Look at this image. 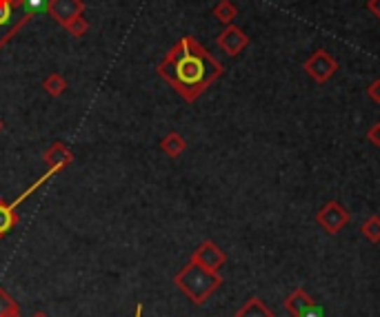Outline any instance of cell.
<instances>
[{
  "label": "cell",
  "instance_id": "cell-1",
  "mask_svg": "<svg viewBox=\"0 0 380 317\" xmlns=\"http://www.w3.org/2000/svg\"><path fill=\"white\" fill-rule=\"evenodd\" d=\"M222 71L225 67L191 36L180 38L156 67V73L185 102L198 100L222 76Z\"/></svg>",
  "mask_w": 380,
  "mask_h": 317
},
{
  "label": "cell",
  "instance_id": "cell-2",
  "mask_svg": "<svg viewBox=\"0 0 380 317\" xmlns=\"http://www.w3.org/2000/svg\"><path fill=\"white\" fill-rule=\"evenodd\" d=\"M174 284L178 286V290H182V293L187 295L189 302H194L196 307H203V304L220 288L222 277L218 271H209V269L201 267V264L189 260L187 267H182L174 275Z\"/></svg>",
  "mask_w": 380,
  "mask_h": 317
},
{
  "label": "cell",
  "instance_id": "cell-3",
  "mask_svg": "<svg viewBox=\"0 0 380 317\" xmlns=\"http://www.w3.org/2000/svg\"><path fill=\"white\" fill-rule=\"evenodd\" d=\"M25 0H0V49L32 20L34 11H20Z\"/></svg>",
  "mask_w": 380,
  "mask_h": 317
},
{
  "label": "cell",
  "instance_id": "cell-4",
  "mask_svg": "<svg viewBox=\"0 0 380 317\" xmlns=\"http://www.w3.org/2000/svg\"><path fill=\"white\" fill-rule=\"evenodd\" d=\"M303 69H305V73H307L316 85H325V83H330L332 78L336 76V71H338V60L330 54V51L316 49V51H313V54L305 60Z\"/></svg>",
  "mask_w": 380,
  "mask_h": 317
},
{
  "label": "cell",
  "instance_id": "cell-5",
  "mask_svg": "<svg viewBox=\"0 0 380 317\" xmlns=\"http://www.w3.org/2000/svg\"><path fill=\"white\" fill-rule=\"evenodd\" d=\"M316 222H318V227L325 233L338 235L349 224V211L343 204H340L338 200H332V202H327L316 213Z\"/></svg>",
  "mask_w": 380,
  "mask_h": 317
},
{
  "label": "cell",
  "instance_id": "cell-6",
  "mask_svg": "<svg viewBox=\"0 0 380 317\" xmlns=\"http://www.w3.org/2000/svg\"><path fill=\"white\" fill-rule=\"evenodd\" d=\"M191 262L201 264V267H205L209 271H220L222 264L227 262V255L216 242L205 240V242H201L198 246H196V251L191 253Z\"/></svg>",
  "mask_w": 380,
  "mask_h": 317
},
{
  "label": "cell",
  "instance_id": "cell-7",
  "mask_svg": "<svg viewBox=\"0 0 380 317\" xmlns=\"http://www.w3.org/2000/svg\"><path fill=\"white\" fill-rule=\"evenodd\" d=\"M47 11H49V16L60 24V27H67L74 18L83 16L85 3L83 0H49Z\"/></svg>",
  "mask_w": 380,
  "mask_h": 317
},
{
  "label": "cell",
  "instance_id": "cell-8",
  "mask_svg": "<svg viewBox=\"0 0 380 317\" xmlns=\"http://www.w3.org/2000/svg\"><path fill=\"white\" fill-rule=\"evenodd\" d=\"M216 43L227 56L233 58V56H238L240 51H245L249 47V36L240 27H236V24H227V27L218 34Z\"/></svg>",
  "mask_w": 380,
  "mask_h": 317
},
{
  "label": "cell",
  "instance_id": "cell-9",
  "mask_svg": "<svg viewBox=\"0 0 380 317\" xmlns=\"http://www.w3.org/2000/svg\"><path fill=\"white\" fill-rule=\"evenodd\" d=\"M43 162L47 164V169L60 174L62 169H67L74 162V151L67 147L65 142H54L51 147L43 153Z\"/></svg>",
  "mask_w": 380,
  "mask_h": 317
},
{
  "label": "cell",
  "instance_id": "cell-10",
  "mask_svg": "<svg viewBox=\"0 0 380 317\" xmlns=\"http://www.w3.org/2000/svg\"><path fill=\"white\" fill-rule=\"evenodd\" d=\"M313 307H316V302H313V297L307 293L303 286L294 288L292 293L285 297V311L290 313L292 317H303Z\"/></svg>",
  "mask_w": 380,
  "mask_h": 317
},
{
  "label": "cell",
  "instance_id": "cell-11",
  "mask_svg": "<svg viewBox=\"0 0 380 317\" xmlns=\"http://www.w3.org/2000/svg\"><path fill=\"white\" fill-rule=\"evenodd\" d=\"M233 317H273V313L260 297H249Z\"/></svg>",
  "mask_w": 380,
  "mask_h": 317
},
{
  "label": "cell",
  "instance_id": "cell-12",
  "mask_svg": "<svg viewBox=\"0 0 380 317\" xmlns=\"http://www.w3.org/2000/svg\"><path fill=\"white\" fill-rule=\"evenodd\" d=\"M161 149L169 157H180L182 153H185V149H187V140L182 138L178 131H172V134H167L161 140Z\"/></svg>",
  "mask_w": 380,
  "mask_h": 317
},
{
  "label": "cell",
  "instance_id": "cell-13",
  "mask_svg": "<svg viewBox=\"0 0 380 317\" xmlns=\"http://www.w3.org/2000/svg\"><path fill=\"white\" fill-rule=\"evenodd\" d=\"M18 224V213L14 204H7L3 197H0V237H5L11 229Z\"/></svg>",
  "mask_w": 380,
  "mask_h": 317
},
{
  "label": "cell",
  "instance_id": "cell-14",
  "mask_svg": "<svg viewBox=\"0 0 380 317\" xmlns=\"http://www.w3.org/2000/svg\"><path fill=\"white\" fill-rule=\"evenodd\" d=\"M43 89L47 91L51 98H58V96L65 94V91H67V80H65L62 73L51 71V73L45 78V80H43Z\"/></svg>",
  "mask_w": 380,
  "mask_h": 317
},
{
  "label": "cell",
  "instance_id": "cell-15",
  "mask_svg": "<svg viewBox=\"0 0 380 317\" xmlns=\"http://www.w3.org/2000/svg\"><path fill=\"white\" fill-rule=\"evenodd\" d=\"M236 16H238V9H236L231 0H218V5L214 7V18L218 22H222L227 27V24H233Z\"/></svg>",
  "mask_w": 380,
  "mask_h": 317
},
{
  "label": "cell",
  "instance_id": "cell-16",
  "mask_svg": "<svg viewBox=\"0 0 380 317\" xmlns=\"http://www.w3.org/2000/svg\"><path fill=\"white\" fill-rule=\"evenodd\" d=\"M0 317H20L18 302L11 297L3 286H0Z\"/></svg>",
  "mask_w": 380,
  "mask_h": 317
},
{
  "label": "cell",
  "instance_id": "cell-17",
  "mask_svg": "<svg viewBox=\"0 0 380 317\" xmlns=\"http://www.w3.org/2000/svg\"><path fill=\"white\" fill-rule=\"evenodd\" d=\"M360 233L362 237H367L372 244L380 242V216H369L362 224H360Z\"/></svg>",
  "mask_w": 380,
  "mask_h": 317
},
{
  "label": "cell",
  "instance_id": "cell-18",
  "mask_svg": "<svg viewBox=\"0 0 380 317\" xmlns=\"http://www.w3.org/2000/svg\"><path fill=\"white\" fill-rule=\"evenodd\" d=\"M65 29H67L74 38H83V36L87 34V29H89V22H87L83 16H78V18H74Z\"/></svg>",
  "mask_w": 380,
  "mask_h": 317
},
{
  "label": "cell",
  "instance_id": "cell-19",
  "mask_svg": "<svg viewBox=\"0 0 380 317\" xmlns=\"http://www.w3.org/2000/svg\"><path fill=\"white\" fill-rule=\"evenodd\" d=\"M367 140H369L374 147L380 149V122H374V125L369 127V131H367Z\"/></svg>",
  "mask_w": 380,
  "mask_h": 317
},
{
  "label": "cell",
  "instance_id": "cell-20",
  "mask_svg": "<svg viewBox=\"0 0 380 317\" xmlns=\"http://www.w3.org/2000/svg\"><path fill=\"white\" fill-rule=\"evenodd\" d=\"M367 96H369V100H374L376 104H380V78L369 83V87H367Z\"/></svg>",
  "mask_w": 380,
  "mask_h": 317
},
{
  "label": "cell",
  "instance_id": "cell-21",
  "mask_svg": "<svg viewBox=\"0 0 380 317\" xmlns=\"http://www.w3.org/2000/svg\"><path fill=\"white\" fill-rule=\"evenodd\" d=\"M367 9H369L372 14L380 20V0H367Z\"/></svg>",
  "mask_w": 380,
  "mask_h": 317
},
{
  "label": "cell",
  "instance_id": "cell-22",
  "mask_svg": "<svg viewBox=\"0 0 380 317\" xmlns=\"http://www.w3.org/2000/svg\"><path fill=\"white\" fill-rule=\"evenodd\" d=\"M303 317H320V309H318V307H313V309H309Z\"/></svg>",
  "mask_w": 380,
  "mask_h": 317
},
{
  "label": "cell",
  "instance_id": "cell-23",
  "mask_svg": "<svg viewBox=\"0 0 380 317\" xmlns=\"http://www.w3.org/2000/svg\"><path fill=\"white\" fill-rule=\"evenodd\" d=\"M136 317H142V304H138V307H136Z\"/></svg>",
  "mask_w": 380,
  "mask_h": 317
},
{
  "label": "cell",
  "instance_id": "cell-24",
  "mask_svg": "<svg viewBox=\"0 0 380 317\" xmlns=\"http://www.w3.org/2000/svg\"><path fill=\"white\" fill-rule=\"evenodd\" d=\"M32 317H49V315H47V313H43V311H38V313H34Z\"/></svg>",
  "mask_w": 380,
  "mask_h": 317
},
{
  "label": "cell",
  "instance_id": "cell-25",
  "mask_svg": "<svg viewBox=\"0 0 380 317\" xmlns=\"http://www.w3.org/2000/svg\"><path fill=\"white\" fill-rule=\"evenodd\" d=\"M0 131H3V120H0Z\"/></svg>",
  "mask_w": 380,
  "mask_h": 317
}]
</instances>
